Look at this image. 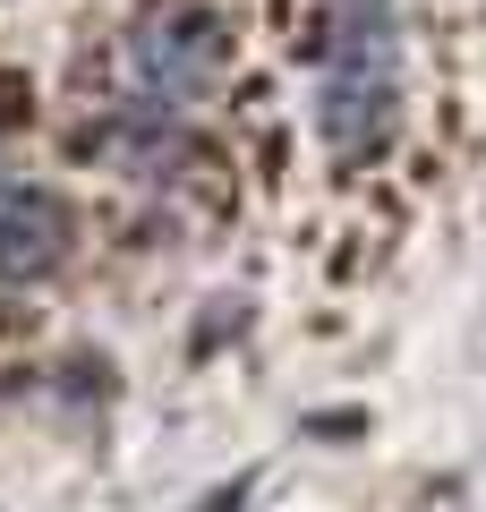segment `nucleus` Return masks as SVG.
I'll list each match as a JSON object with an SVG mask.
<instances>
[{"label": "nucleus", "mask_w": 486, "mask_h": 512, "mask_svg": "<svg viewBox=\"0 0 486 512\" xmlns=\"http://www.w3.org/2000/svg\"><path fill=\"white\" fill-rule=\"evenodd\" d=\"M128 60H137V77H145L154 103H188V94H205L231 69V26H222L205 0H162V9H145Z\"/></svg>", "instance_id": "f257e3e1"}, {"label": "nucleus", "mask_w": 486, "mask_h": 512, "mask_svg": "<svg viewBox=\"0 0 486 512\" xmlns=\"http://www.w3.org/2000/svg\"><path fill=\"white\" fill-rule=\"evenodd\" d=\"M316 128H324V146L333 154H376V146H393V128H401V86H393V69H333L324 77V94H316Z\"/></svg>", "instance_id": "f03ea898"}, {"label": "nucleus", "mask_w": 486, "mask_h": 512, "mask_svg": "<svg viewBox=\"0 0 486 512\" xmlns=\"http://www.w3.org/2000/svg\"><path fill=\"white\" fill-rule=\"evenodd\" d=\"M69 256V205L52 188H0V274L43 282Z\"/></svg>", "instance_id": "7ed1b4c3"}, {"label": "nucleus", "mask_w": 486, "mask_h": 512, "mask_svg": "<svg viewBox=\"0 0 486 512\" xmlns=\"http://www.w3.org/2000/svg\"><path fill=\"white\" fill-rule=\"evenodd\" d=\"M307 43H316L324 77L333 69H393V9L384 0H324Z\"/></svg>", "instance_id": "20e7f679"}, {"label": "nucleus", "mask_w": 486, "mask_h": 512, "mask_svg": "<svg viewBox=\"0 0 486 512\" xmlns=\"http://www.w3.org/2000/svg\"><path fill=\"white\" fill-rule=\"evenodd\" d=\"M248 504V478H231V487H214V495H197V512H239Z\"/></svg>", "instance_id": "39448f33"}]
</instances>
